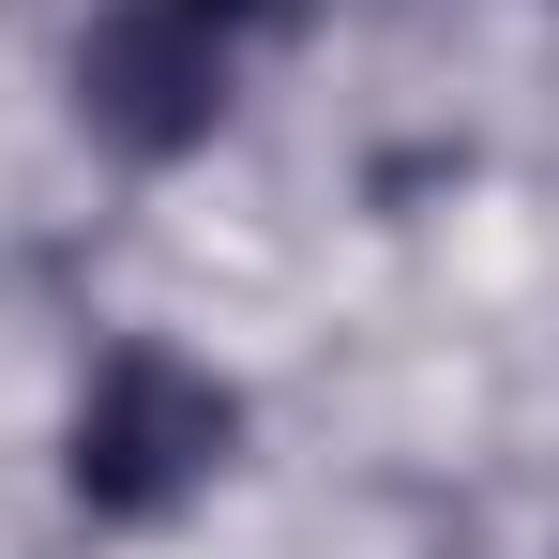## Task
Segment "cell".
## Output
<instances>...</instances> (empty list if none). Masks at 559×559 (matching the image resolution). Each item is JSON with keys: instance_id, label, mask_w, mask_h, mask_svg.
Here are the masks:
<instances>
[{"instance_id": "3957f363", "label": "cell", "mask_w": 559, "mask_h": 559, "mask_svg": "<svg viewBox=\"0 0 559 559\" xmlns=\"http://www.w3.org/2000/svg\"><path fill=\"white\" fill-rule=\"evenodd\" d=\"M182 15H212V31H273V15H302V0H182Z\"/></svg>"}, {"instance_id": "7a4b0ae2", "label": "cell", "mask_w": 559, "mask_h": 559, "mask_svg": "<svg viewBox=\"0 0 559 559\" xmlns=\"http://www.w3.org/2000/svg\"><path fill=\"white\" fill-rule=\"evenodd\" d=\"M76 121H92L106 152H197L212 121H227V31L182 15V0H121L76 31Z\"/></svg>"}, {"instance_id": "6da1fadb", "label": "cell", "mask_w": 559, "mask_h": 559, "mask_svg": "<svg viewBox=\"0 0 559 559\" xmlns=\"http://www.w3.org/2000/svg\"><path fill=\"white\" fill-rule=\"evenodd\" d=\"M242 439V408H227V378H197L182 348H106L92 393H76V499H92L106 530H152V514H182L197 484L227 468Z\"/></svg>"}]
</instances>
